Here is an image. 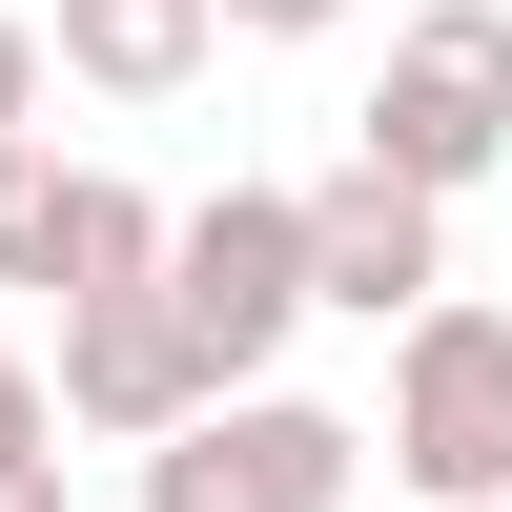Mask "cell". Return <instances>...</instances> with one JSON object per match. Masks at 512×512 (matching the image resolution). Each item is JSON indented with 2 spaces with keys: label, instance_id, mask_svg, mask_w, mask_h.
<instances>
[{
  "label": "cell",
  "instance_id": "obj_3",
  "mask_svg": "<svg viewBox=\"0 0 512 512\" xmlns=\"http://www.w3.org/2000/svg\"><path fill=\"white\" fill-rule=\"evenodd\" d=\"M164 328H185L205 390H267V349L308 328V226H287V185H205L185 226H164Z\"/></svg>",
  "mask_w": 512,
  "mask_h": 512
},
{
  "label": "cell",
  "instance_id": "obj_1",
  "mask_svg": "<svg viewBox=\"0 0 512 512\" xmlns=\"http://www.w3.org/2000/svg\"><path fill=\"white\" fill-rule=\"evenodd\" d=\"M349 164L410 185V205L492 185L512 164V0H410L390 62H369V103H349Z\"/></svg>",
  "mask_w": 512,
  "mask_h": 512
},
{
  "label": "cell",
  "instance_id": "obj_13",
  "mask_svg": "<svg viewBox=\"0 0 512 512\" xmlns=\"http://www.w3.org/2000/svg\"><path fill=\"white\" fill-rule=\"evenodd\" d=\"M0 512H82V472H62V451H21V472H0Z\"/></svg>",
  "mask_w": 512,
  "mask_h": 512
},
{
  "label": "cell",
  "instance_id": "obj_7",
  "mask_svg": "<svg viewBox=\"0 0 512 512\" xmlns=\"http://www.w3.org/2000/svg\"><path fill=\"white\" fill-rule=\"evenodd\" d=\"M21 21H41V82H103V103H185L226 41L205 0H21Z\"/></svg>",
  "mask_w": 512,
  "mask_h": 512
},
{
  "label": "cell",
  "instance_id": "obj_5",
  "mask_svg": "<svg viewBox=\"0 0 512 512\" xmlns=\"http://www.w3.org/2000/svg\"><path fill=\"white\" fill-rule=\"evenodd\" d=\"M287 226H308V308H369V328L451 308V205L369 185V164H328V185H287Z\"/></svg>",
  "mask_w": 512,
  "mask_h": 512
},
{
  "label": "cell",
  "instance_id": "obj_9",
  "mask_svg": "<svg viewBox=\"0 0 512 512\" xmlns=\"http://www.w3.org/2000/svg\"><path fill=\"white\" fill-rule=\"evenodd\" d=\"M41 185H62V164H41V144H0V287L41 267Z\"/></svg>",
  "mask_w": 512,
  "mask_h": 512
},
{
  "label": "cell",
  "instance_id": "obj_11",
  "mask_svg": "<svg viewBox=\"0 0 512 512\" xmlns=\"http://www.w3.org/2000/svg\"><path fill=\"white\" fill-rule=\"evenodd\" d=\"M21 451H62V410H41V369L0 349V472H21Z\"/></svg>",
  "mask_w": 512,
  "mask_h": 512
},
{
  "label": "cell",
  "instance_id": "obj_6",
  "mask_svg": "<svg viewBox=\"0 0 512 512\" xmlns=\"http://www.w3.org/2000/svg\"><path fill=\"white\" fill-rule=\"evenodd\" d=\"M41 410H62L82 451H164L205 410V369H185V328H164V287H123V308H62V369H41Z\"/></svg>",
  "mask_w": 512,
  "mask_h": 512
},
{
  "label": "cell",
  "instance_id": "obj_4",
  "mask_svg": "<svg viewBox=\"0 0 512 512\" xmlns=\"http://www.w3.org/2000/svg\"><path fill=\"white\" fill-rule=\"evenodd\" d=\"M349 492H369V431L308 390H205L144 451V512H349Z\"/></svg>",
  "mask_w": 512,
  "mask_h": 512
},
{
  "label": "cell",
  "instance_id": "obj_12",
  "mask_svg": "<svg viewBox=\"0 0 512 512\" xmlns=\"http://www.w3.org/2000/svg\"><path fill=\"white\" fill-rule=\"evenodd\" d=\"M205 21H246V41H328L349 0H205Z\"/></svg>",
  "mask_w": 512,
  "mask_h": 512
},
{
  "label": "cell",
  "instance_id": "obj_8",
  "mask_svg": "<svg viewBox=\"0 0 512 512\" xmlns=\"http://www.w3.org/2000/svg\"><path fill=\"white\" fill-rule=\"evenodd\" d=\"M21 287H62V308L164 287V205H144V185H103V164H62V185H41V267H21Z\"/></svg>",
  "mask_w": 512,
  "mask_h": 512
},
{
  "label": "cell",
  "instance_id": "obj_2",
  "mask_svg": "<svg viewBox=\"0 0 512 512\" xmlns=\"http://www.w3.org/2000/svg\"><path fill=\"white\" fill-rule=\"evenodd\" d=\"M390 451L431 512H512V308H410L390 328Z\"/></svg>",
  "mask_w": 512,
  "mask_h": 512
},
{
  "label": "cell",
  "instance_id": "obj_10",
  "mask_svg": "<svg viewBox=\"0 0 512 512\" xmlns=\"http://www.w3.org/2000/svg\"><path fill=\"white\" fill-rule=\"evenodd\" d=\"M0 144H41V21L0 0Z\"/></svg>",
  "mask_w": 512,
  "mask_h": 512
}]
</instances>
